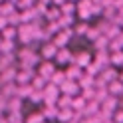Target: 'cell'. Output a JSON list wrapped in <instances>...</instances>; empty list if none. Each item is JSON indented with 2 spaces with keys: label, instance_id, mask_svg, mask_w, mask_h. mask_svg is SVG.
I'll use <instances>...</instances> for the list:
<instances>
[{
  "label": "cell",
  "instance_id": "16",
  "mask_svg": "<svg viewBox=\"0 0 123 123\" xmlns=\"http://www.w3.org/2000/svg\"><path fill=\"white\" fill-rule=\"evenodd\" d=\"M109 64L113 68H123V50H115L109 56Z\"/></svg>",
  "mask_w": 123,
  "mask_h": 123
},
{
  "label": "cell",
  "instance_id": "11",
  "mask_svg": "<svg viewBox=\"0 0 123 123\" xmlns=\"http://www.w3.org/2000/svg\"><path fill=\"white\" fill-rule=\"evenodd\" d=\"M107 91H109V95H115V97H123V83L119 80H113L107 83Z\"/></svg>",
  "mask_w": 123,
  "mask_h": 123
},
{
  "label": "cell",
  "instance_id": "6",
  "mask_svg": "<svg viewBox=\"0 0 123 123\" xmlns=\"http://www.w3.org/2000/svg\"><path fill=\"white\" fill-rule=\"evenodd\" d=\"M60 91H62V93H66V95H78L80 93V83H78V80H66L64 83H62V86H60Z\"/></svg>",
  "mask_w": 123,
  "mask_h": 123
},
{
  "label": "cell",
  "instance_id": "8",
  "mask_svg": "<svg viewBox=\"0 0 123 123\" xmlns=\"http://www.w3.org/2000/svg\"><path fill=\"white\" fill-rule=\"evenodd\" d=\"M99 105H101V109H103V111H107V113H111V115H113V111L119 107V97H115V95H107Z\"/></svg>",
  "mask_w": 123,
  "mask_h": 123
},
{
  "label": "cell",
  "instance_id": "2",
  "mask_svg": "<svg viewBox=\"0 0 123 123\" xmlns=\"http://www.w3.org/2000/svg\"><path fill=\"white\" fill-rule=\"evenodd\" d=\"M52 62H54L58 68H62V66H70L72 62H74V52L68 48V46H64V48H58V54H56V58H54Z\"/></svg>",
  "mask_w": 123,
  "mask_h": 123
},
{
  "label": "cell",
  "instance_id": "15",
  "mask_svg": "<svg viewBox=\"0 0 123 123\" xmlns=\"http://www.w3.org/2000/svg\"><path fill=\"white\" fill-rule=\"evenodd\" d=\"M0 34H2V40H16L18 38V26H10L8 24Z\"/></svg>",
  "mask_w": 123,
  "mask_h": 123
},
{
  "label": "cell",
  "instance_id": "13",
  "mask_svg": "<svg viewBox=\"0 0 123 123\" xmlns=\"http://www.w3.org/2000/svg\"><path fill=\"white\" fill-rule=\"evenodd\" d=\"M46 119H44V115H42V111H32V113H26L24 117H22V123H44Z\"/></svg>",
  "mask_w": 123,
  "mask_h": 123
},
{
  "label": "cell",
  "instance_id": "20",
  "mask_svg": "<svg viewBox=\"0 0 123 123\" xmlns=\"http://www.w3.org/2000/svg\"><path fill=\"white\" fill-rule=\"evenodd\" d=\"M64 2H66V0H52V4H54V6H62Z\"/></svg>",
  "mask_w": 123,
  "mask_h": 123
},
{
  "label": "cell",
  "instance_id": "9",
  "mask_svg": "<svg viewBox=\"0 0 123 123\" xmlns=\"http://www.w3.org/2000/svg\"><path fill=\"white\" fill-rule=\"evenodd\" d=\"M75 117V111L72 109V107H60V111H58V121L60 123H70L72 119Z\"/></svg>",
  "mask_w": 123,
  "mask_h": 123
},
{
  "label": "cell",
  "instance_id": "19",
  "mask_svg": "<svg viewBox=\"0 0 123 123\" xmlns=\"http://www.w3.org/2000/svg\"><path fill=\"white\" fill-rule=\"evenodd\" d=\"M115 123H123V107H117V109L113 111V117H111Z\"/></svg>",
  "mask_w": 123,
  "mask_h": 123
},
{
  "label": "cell",
  "instance_id": "18",
  "mask_svg": "<svg viewBox=\"0 0 123 123\" xmlns=\"http://www.w3.org/2000/svg\"><path fill=\"white\" fill-rule=\"evenodd\" d=\"M66 80H68V78H66V72H64V70H56V72H54V75H52V78H50L48 81L60 87V86H62V83H64Z\"/></svg>",
  "mask_w": 123,
  "mask_h": 123
},
{
  "label": "cell",
  "instance_id": "3",
  "mask_svg": "<svg viewBox=\"0 0 123 123\" xmlns=\"http://www.w3.org/2000/svg\"><path fill=\"white\" fill-rule=\"evenodd\" d=\"M58 70V66L54 64L52 60H42L40 64H38V70H36V74L38 75H42V78H46V80H50L52 75H54V72Z\"/></svg>",
  "mask_w": 123,
  "mask_h": 123
},
{
  "label": "cell",
  "instance_id": "22",
  "mask_svg": "<svg viewBox=\"0 0 123 123\" xmlns=\"http://www.w3.org/2000/svg\"><path fill=\"white\" fill-rule=\"evenodd\" d=\"M44 123H48V121H44Z\"/></svg>",
  "mask_w": 123,
  "mask_h": 123
},
{
  "label": "cell",
  "instance_id": "4",
  "mask_svg": "<svg viewBox=\"0 0 123 123\" xmlns=\"http://www.w3.org/2000/svg\"><path fill=\"white\" fill-rule=\"evenodd\" d=\"M42 93H44V101H42V103L50 105V103H56V101H58V97H60L62 91H60V87H58V86H54V83H50V81H48V86L44 87Z\"/></svg>",
  "mask_w": 123,
  "mask_h": 123
},
{
  "label": "cell",
  "instance_id": "10",
  "mask_svg": "<svg viewBox=\"0 0 123 123\" xmlns=\"http://www.w3.org/2000/svg\"><path fill=\"white\" fill-rule=\"evenodd\" d=\"M64 72H66V78H68V80H80V78H81V74H83V70H81L80 66H75L74 62L70 64V68L66 66V70H64Z\"/></svg>",
  "mask_w": 123,
  "mask_h": 123
},
{
  "label": "cell",
  "instance_id": "17",
  "mask_svg": "<svg viewBox=\"0 0 123 123\" xmlns=\"http://www.w3.org/2000/svg\"><path fill=\"white\" fill-rule=\"evenodd\" d=\"M86 103H87V101H86V97H81L80 93L72 97V109H74V111H80V113H81V111H83V107H86Z\"/></svg>",
  "mask_w": 123,
  "mask_h": 123
},
{
  "label": "cell",
  "instance_id": "1",
  "mask_svg": "<svg viewBox=\"0 0 123 123\" xmlns=\"http://www.w3.org/2000/svg\"><path fill=\"white\" fill-rule=\"evenodd\" d=\"M74 38V30L72 28H60L56 34L52 36V42L58 46V48H64V46L70 44V40Z\"/></svg>",
  "mask_w": 123,
  "mask_h": 123
},
{
  "label": "cell",
  "instance_id": "5",
  "mask_svg": "<svg viewBox=\"0 0 123 123\" xmlns=\"http://www.w3.org/2000/svg\"><path fill=\"white\" fill-rule=\"evenodd\" d=\"M38 54H40V58H42V60H54V58H56V54H58V46L54 44L52 40L42 42V46H40V50H38Z\"/></svg>",
  "mask_w": 123,
  "mask_h": 123
},
{
  "label": "cell",
  "instance_id": "21",
  "mask_svg": "<svg viewBox=\"0 0 123 123\" xmlns=\"http://www.w3.org/2000/svg\"><path fill=\"white\" fill-rule=\"evenodd\" d=\"M117 80H119V81H121V83H123V68H121V74H119V75H117Z\"/></svg>",
  "mask_w": 123,
  "mask_h": 123
},
{
  "label": "cell",
  "instance_id": "7",
  "mask_svg": "<svg viewBox=\"0 0 123 123\" xmlns=\"http://www.w3.org/2000/svg\"><path fill=\"white\" fill-rule=\"evenodd\" d=\"M91 62H93V56L89 52H74V64L80 66L81 70H86Z\"/></svg>",
  "mask_w": 123,
  "mask_h": 123
},
{
  "label": "cell",
  "instance_id": "14",
  "mask_svg": "<svg viewBox=\"0 0 123 123\" xmlns=\"http://www.w3.org/2000/svg\"><path fill=\"white\" fill-rule=\"evenodd\" d=\"M30 86H32V89L44 91V87L48 86V80L42 78V75H38V74H34V78H32V81H30Z\"/></svg>",
  "mask_w": 123,
  "mask_h": 123
},
{
  "label": "cell",
  "instance_id": "12",
  "mask_svg": "<svg viewBox=\"0 0 123 123\" xmlns=\"http://www.w3.org/2000/svg\"><path fill=\"white\" fill-rule=\"evenodd\" d=\"M58 111H60V107L56 103H50V105H46L42 109V115H44L46 121H50V119H56L58 117Z\"/></svg>",
  "mask_w": 123,
  "mask_h": 123
}]
</instances>
